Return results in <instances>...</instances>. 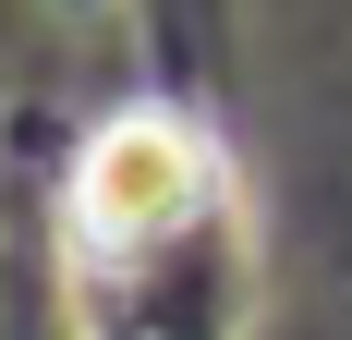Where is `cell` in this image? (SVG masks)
I'll return each instance as SVG.
<instances>
[{
  "label": "cell",
  "instance_id": "cell-1",
  "mask_svg": "<svg viewBox=\"0 0 352 340\" xmlns=\"http://www.w3.org/2000/svg\"><path fill=\"white\" fill-rule=\"evenodd\" d=\"M219 146L182 122V109H122L85 158H73V255L85 268H134V255H158L170 231H195L219 206Z\"/></svg>",
  "mask_w": 352,
  "mask_h": 340
}]
</instances>
